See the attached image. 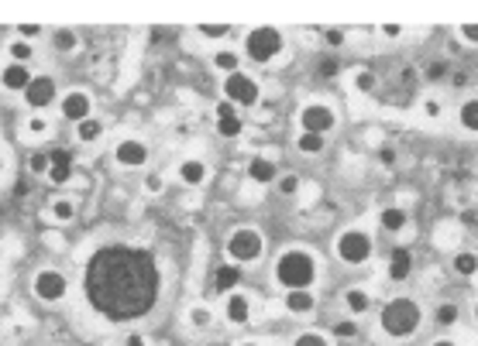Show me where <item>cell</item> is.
<instances>
[{
	"instance_id": "1",
	"label": "cell",
	"mask_w": 478,
	"mask_h": 346,
	"mask_svg": "<svg viewBox=\"0 0 478 346\" xmlns=\"http://www.w3.org/2000/svg\"><path fill=\"white\" fill-rule=\"evenodd\" d=\"M162 291V271L152 250L131 244H107L90 254L83 271V295L90 308L110 323L145 319Z\"/></svg>"
},
{
	"instance_id": "2",
	"label": "cell",
	"mask_w": 478,
	"mask_h": 346,
	"mask_svg": "<svg viewBox=\"0 0 478 346\" xmlns=\"http://www.w3.org/2000/svg\"><path fill=\"white\" fill-rule=\"evenodd\" d=\"M420 323H423V308H420V302L410 298V295L389 298L385 308H382V315H379V326L389 340H410L420 329Z\"/></svg>"
},
{
	"instance_id": "3",
	"label": "cell",
	"mask_w": 478,
	"mask_h": 346,
	"mask_svg": "<svg viewBox=\"0 0 478 346\" xmlns=\"http://www.w3.org/2000/svg\"><path fill=\"white\" fill-rule=\"evenodd\" d=\"M276 281H279L286 291L310 288V285L317 281V257L303 247L282 250L279 261H276Z\"/></svg>"
},
{
	"instance_id": "4",
	"label": "cell",
	"mask_w": 478,
	"mask_h": 346,
	"mask_svg": "<svg viewBox=\"0 0 478 346\" xmlns=\"http://www.w3.org/2000/svg\"><path fill=\"white\" fill-rule=\"evenodd\" d=\"M338 257L344 264H351V268H361V264H368L372 261V254H375V240H372V233L368 230H358V227H351V230H344L338 237Z\"/></svg>"
},
{
	"instance_id": "5",
	"label": "cell",
	"mask_w": 478,
	"mask_h": 346,
	"mask_svg": "<svg viewBox=\"0 0 478 346\" xmlns=\"http://www.w3.org/2000/svg\"><path fill=\"white\" fill-rule=\"evenodd\" d=\"M261 250H265V240L255 227H238V230L227 237V257L231 264H251L259 261Z\"/></svg>"
},
{
	"instance_id": "6",
	"label": "cell",
	"mask_w": 478,
	"mask_h": 346,
	"mask_svg": "<svg viewBox=\"0 0 478 346\" xmlns=\"http://www.w3.org/2000/svg\"><path fill=\"white\" fill-rule=\"evenodd\" d=\"M282 31L279 28H251L244 38V55L251 62H272L282 52Z\"/></svg>"
},
{
	"instance_id": "7",
	"label": "cell",
	"mask_w": 478,
	"mask_h": 346,
	"mask_svg": "<svg viewBox=\"0 0 478 346\" xmlns=\"http://www.w3.org/2000/svg\"><path fill=\"white\" fill-rule=\"evenodd\" d=\"M334 124H338V114H334L331 103H306V107L299 110V127H303V134L327 137L334 131Z\"/></svg>"
},
{
	"instance_id": "8",
	"label": "cell",
	"mask_w": 478,
	"mask_h": 346,
	"mask_svg": "<svg viewBox=\"0 0 478 346\" xmlns=\"http://www.w3.org/2000/svg\"><path fill=\"white\" fill-rule=\"evenodd\" d=\"M224 99H231L234 107H255L259 103V79L248 72H231L224 79Z\"/></svg>"
},
{
	"instance_id": "9",
	"label": "cell",
	"mask_w": 478,
	"mask_h": 346,
	"mask_svg": "<svg viewBox=\"0 0 478 346\" xmlns=\"http://www.w3.org/2000/svg\"><path fill=\"white\" fill-rule=\"evenodd\" d=\"M31 291H35L38 302H62L69 295V281L59 268H41L31 281Z\"/></svg>"
},
{
	"instance_id": "10",
	"label": "cell",
	"mask_w": 478,
	"mask_h": 346,
	"mask_svg": "<svg viewBox=\"0 0 478 346\" xmlns=\"http://www.w3.org/2000/svg\"><path fill=\"white\" fill-rule=\"evenodd\" d=\"M56 97H59V82H56V76H48V72H45V76H35L28 82V90H24V103H28L31 110L52 107Z\"/></svg>"
},
{
	"instance_id": "11",
	"label": "cell",
	"mask_w": 478,
	"mask_h": 346,
	"mask_svg": "<svg viewBox=\"0 0 478 346\" xmlns=\"http://www.w3.org/2000/svg\"><path fill=\"white\" fill-rule=\"evenodd\" d=\"M114 161H118L120 168H141L148 161V144L138 141V137H124V141H118V148H114Z\"/></svg>"
},
{
	"instance_id": "12",
	"label": "cell",
	"mask_w": 478,
	"mask_h": 346,
	"mask_svg": "<svg viewBox=\"0 0 478 346\" xmlns=\"http://www.w3.org/2000/svg\"><path fill=\"white\" fill-rule=\"evenodd\" d=\"M90 110H93V99L90 93H83V90H73V93H66L59 99V114L69 120V124H83V120H90Z\"/></svg>"
},
{
	"instance_id": "13",
	"label": "cell",
	"mask_w": 478,
	"mask_h": 346,
	"mask_svg": "<svg viewBox=\"0 0 478 346\" xmlns=\"http://www.w3.org/2000/svg\"><path fill=\"white\" fill-rule=\"evenodd\" d=\"M224 315H227L231 326H248V319H251V298L244 291H231L227 302H224Z\"/></svg>"
},
{
	"instance_id": "14",
	"label": "cell",
	"mask_w": 478,
	"mask_h": 346,
	"mask_svg": "<svg viewBox=\"0 0 478 346\" xmlns=\"http://www.w3.org/2000/svg\"><path fill=\"white\" fill-rule=\"evenodd\" d=\"M31 79H35V76H31V69H28V65H14V62H11V65H4V69H0V86H4L7 93H24Z\"/></svg>"
},
{
	"instance_id": "15",
	"label": "cell",
	"mask_w": 478,
	"mask_h": 346,
	"mask_svg": "<svg viewBox=\"0 0 478 346\" xmlns=\"http://www.w3.org/2000/svg\"><path fill=\"white\" fill-rule=\"evenodd\" d=\"M282 306H286V312H293V315H310V312L317 308V295L310 288L286 291V295H282Z\"/></svg>"
},
{
	"instance_id": "16",
	"label": "cell",
	"mask_w": 478,
	"mask_h": 346,
	"mask_svg": "<svg viewBox=\"0 0 478 346\" xmlns=\"http://www.w3.org/2000/svg\"><path fill=\"white\" fill-rule=\"evenodd\" d=\"M241 264H220L217 271H214V291L217 295H231V291L241 288Z\"/></svg>"
},
{
	"instance_id": "17",
	"label": "cell",
	"mask_w": 478,
	"mask_h": 346,
	"mask_svg": "<svg viewBox=\"0 0 478 346\" xmlns=\"http://www.w3.org/2000/svg\"><path fill=\"white\" fill-rule=\"evenodd\" d=\"M410 274H413V250L393 247V254H389V278L393 281H406Z\"/></svg>"
},
{
	"instance_id": "18",
	"label": "cell",
	"mask_w": 478,
	"mask_h": 346,
	"mask_svg": "<svg viewBox=\"0 0 478 346\" xmlns=\"http://www.w3.org/2000/svg\"><path fill=\"white\" fill-rule=\"evenodd\" d=\"M276 175H279L276 161H272V158H265V154H255V158L248 161V178H251V182H259V185H272V182H276Z\"/></svg>"
},
{
	"instance_id": "19",
	"label": "cell",
	"mask_w": 478,
	"mask_h": 346,
	"mask_svg": "<svg viewBox=\"0 0 478 346\" xmlns=\"http://www.w3.org/2000/svg\"><path fill=\"white\" fill-rule=\"evenodd\" d=\"M406 223H410V212L402 210V206H385V210H379V227L385 233H402Z\"/></svg>"
},
{
	"instance_id": "20",
	"label": "cell",
	"mask_w": 478,
	"mask_h": 346,
	"mask_svg": "<svg viewBox=\"0 0 478 346\" xmlns=\"http://www.w3.org/2000/svg\"><path fill=\"white\" fill-rule=\"evenodd\" d=\"M341 302H344V308L351 312V319H358V315H365L368 308H372V295L365 288H348L344 295H341Z\"/></svg>"
},
{
	"instance_id": "21",
	"label": "cell",
	"mask_w": 478,
	"mask_h": 346,
	"mask_svg": "<svg viewBox=\"0 0 478 346\" xmlns=\"http://www.w3.org/2000/svg\"><path fill=\"white\" fill-rule=\"evenodd\" d=\"M180 178L186 185H203L207 182V165L199 158H182L180 161Z\"/></svg>"
},
{
	"instance_id": "22",
	"label": "cell",
	"mask_w": 478,
	"mask_h": 346,
	"mask_svg": "<svg viewBox=\"0 0 478 346\" xmlns=\"http://www.w3.org/2000/svg\"><path fill=\"white\" fill-rule=\"evenodd\" d=\"M451 268L458 271L461 278H475L478 274V254H472V250H458V254L451 257Z\"/></svg>"
},
{
	"instance_id": "23",
	"label": "cell",
	"mask_w": 478,
	"mask_h": 346,
	"mask_svg": "<svg viewBox=\"0 0 478 346\" xmlns=\"http://www.w3.org/2000/svg\"><path fill=\"white\" fill-rule=\"evenodd\" d=\"M214 69H220L224 76L241 72V55L234 52V48H220V52H214Z\"/></svg>"
},
{
	"instance_id": "24",
	"label": "cell",
	"mask_w": 478,
	"mask_h": 346,
	"mask_svg": "<svg viewBox=\"0 0 478 346\" xmlns=\"http://www.w3.org/2000/svg\"><path fill=\"white\" fill-rule=\"evenodd\" d=\"M52 45H56V52H76V48H80L76 28H56V31H52Z\"/></svg>"
},
{
	"instance_id": "25",
	"label": "cell",
	"mask_w": 478,
	"mask_h": 346,
	"mask_svg": "<svg viewBox=\"0 0 478 346\" xmlns=\"http://www.w3.org/2000/svg\"><path fill=\"white\" fill-rule=\"evenodd\" d=\"M7 55H11V62H14V65H28V62L35 58V45L18 38V41H11V45H7Z\"/></svg>"
},
{
	"instance_id": "26",
	"label": "cell",
	"mask_w": 478,
	"mask_h": 346,
	"mask_svg": "<svg viewBox=\"0 0 478 346\" xmlns=\"http://www.w3.org/2000/svg\"><path fill=\"white\" fill-rule=\"evenodd\" d=\"M76 137H80L83 144H93V141H100V137H103V124H100L97 117H90V120L76 124Z\"/></svg>"
},
{
	"instance_id": "27",
	"label": "cell",
	"mask_w": 478,
	"mask_h": 346,
	"mask_svg": "<svg viewBox=\"0 0 478 346\" xmlns=\"http://www.w3.org/2000/svg\"><path fill=\"white\" fill-rule=\"evenodd\" d=\"M458 120H461V127H464V131L478 134V99H468V103H461Z\"/></svg>"
},
{
	"instance_id": "28",
	"label": "cell",
	"mask_w": 478,
	"mask_h": 346,
	"mask_svg": "<svg viewBox=\"0 0 478 346\" xmlns=\"http://www.w3.org/2000/svg\"><path fill=\"white\" fill-rule=\"evenodd\" d=\"M296 148L303 154H323V148H327V137H320V134H299L296 137Z\"/></svg>"
},
{
	"instance_id": "29",
	"label": "cell",
	"mask_w": 478,
	"mask_h": 346,
	"mask_svg": "<svg viewBox=\"0 0 478 346\" xmlns=\"http://www.w3.org/2000/svg\"><path fill=\"white\" fill-rule=\"evenodd\" d=\"M434 319H437L440 326H454V323L461 319V308L454 306V302H440L437 312H434Z\"/></svg>"
},
{
	"instance_id": "30",
	"label": "cell",
	"mask_w": 478,
	"mask_h": 346,
	"mask_svg": "<svg viewBox=\"0 0 478 346\" xmlns=\"http://www.w3.org/2000/svg\"><path fill=\"white\" fill-rule=\"evenodd\" d=\"M189 323H193V329H210L214 326V312L207 306H193L189 308Z\"/></svg>"
},
{
	"instance_id": "31",
	"label": "cell",
	"mask_w": 478,
	"mask_h": 346,
	"mask_svg": "<svg viewBox=\"0 0 478 346\" xmlns=\"http://www.w3.org/2000/svg\"><path fill=\"white\" fill-rule=\"evenodd\" d=\"M331 336H334V340H355V336H358V323H355V319H341V323L331 326Z\"/></svg>"
},
{
	"instance_id": "32",
	"label": "cell",
	"mask_w": 478,
	"mask_h": 346,
	"mask_svg": "<svg viewBox=\"0 0 478 346\" xmlns=\"http://www.w3.org/2000/svg\"><path fill=\"white\" fill-rule=\"evenodd\" d=\"M241 131H244V120L238 117H227V120H217V134L220 137H238Z\"/></svg>"
},
{
	"instance_id": "33",
	"label": "cell",
	"mask_w": 478,
	"mask_h": 346,
	"mask_svg": "<svg viewBox=\"0 0 478 346\" xmlns=\"http://www.w3.org/2000/svg\"><path fill=\"white\" fill-rule=\"evenodd\" d=\"M76 216V206L69 202V199H56L52 202V220H59V223H69Z\"/></svg>"
},
{
	"instance_id": "34",
	"label": "cell",
	"mask_w": 478,
	"mask_h": 346,
	"mask_svg": "<svg viewBox=\"0 0 478 346\" xmlns=\"http://www.w3.org/2000/svg\"><path fill=\"white\" fill-rule=\"evenodd\" d=\"M73 178V165H48V182L52 185H66Z\"/></svg>"
},
{
	"instance_id": "35",
	"label": "cell",
	"mask_w": 478,
	"mask_h": 346,
	"mask_svg": "<svg viewBox=\"0 0 478 346\" xmlns=\"http://www.w3.org/2000/svg\"><path fill=\"white\" fill-rule=\"evenodd\" d=\"M355 90H358V93H372V90H375V72L358 69V72H355Z\"/></svg>"
},
{
	"instance_id": "36",
	"label": "cell",
	"mask_w": 478,
	"mask_h": 346,
	"mask_svg": "<svg viewBox=\"0 0 478 346\" xmlns=\"http://www.w3.org/2000/svg\"><path fill=\"white\" fill-rule=\"evenodd\" d=\"M24 131H28V134H35V137L48 134V120H45L41 114H31V117H28V124H24Z\"/></svg>"
},
{
	"instance_id": "37",
	"label": "cell",
	"mask_w": 478,
	"mask_h": 346,
	"mask_svg": "<svg viewBox=\"0 0 478 346\" xmlns=\"http://www.w3.org/2000/svg\"><path fill=\"white\" fill-rule=\"evenodd\" d=\"M197 31L199 35H203V38H227V31H231V28H227V24H197Z\"/></svg>"
},
{
	"instance_id": "38",
	"label": "cell",
	"mask_w": 478,
	"mask_h": 346,
	"mask_svg": "<svg viewBox=\"0 0 478 346\" xmlns=\"http://www.w3.org/2000/svg\"><path fill=\"white\" fill-rule=\"evenodd\" d=\"M293 346H331V340L320 336V333H299L296 340H293Z\"/></svg>"
},
{
	"instance_id": "39",
	"label": "cell",
	"mask_w": 478,
	"mask_h": 346,
	"mask_svg": "<svg viewBox=\"0 0 478 346\" xmlns=\"http://www.w3.org/2000/svg\"><path fill=\"white\" fill-rule=\"evenodd\" d=\"M28 168H31L35 175H48V151H35V154H31Z\"/></svg>"
},
{
	"instance_id": "40",
	"label": "cell",
	"mask_w": 478,
	"mask_h": 346,
	"mask_svg": "<svg viewBox=\"0 0 478 346\" xmlns=\"http://www.w3.org/2000/svg\"><path fill=\"white\" fill-rule=\"evenodd\" d=\"M162 189H165V178H162L159 172H148V175H145V193L155 195V193H162Z\"/></svg>"
},
{
	"instance_id": "41",
	"label": "cell",
	"mask_w": 478,
	"mask_h": 346,
	"mask_svg": "<svg viewBox=\"0 0 478 346\" xmlns=\"http://www.w3.org/2000/svg\"><path fill=\"white\" fill-rule=\"evenodd\" d=\"M48 165H73V151H69V148H56V151H48Z\"/></svg>"
},
{
	"instance_id": "42",
	"label": "cell",
	"mask_w": 478,
	"mask_h": 346,
	"mask_svg": "<svg viewBox=\"0 0 478 346\" xmlns=\"http://www.w3.org/2000/svg\"><path fill=\"white\" fill-rule=\"evenodd\" d=\"M299 189V175H282L279 178V193L282 195H296Z\"/></svg>"
},
{
	"instance_id": "43",
	"label": "cell",
	"mask_w": 478,
	"mask_h": 346,
	"mask_svg": "<svg viewBox=\"0 0 478 346\" xmlns=\"http://www.w3.org/2000/svg\"><path fill=\"white\" fill-rule=\"evenodd\" d=\"M214 114H217V120H227V117H238V107L231 99H220L217 107H214Z\"/></svg>"
},
{
	"instance_id": "44",
	"label": "cell",
	"mask_w": 478,
	"mask_h": 346,
	"mask_svg": "<svg viewBox=\"0 0 478 346\" xmlns=\"http://www.w3.org/2000/svg\"><path fill=\"white\" fill-rule=\"evenodd\" d=\"M41 35V24H18V38L21 41H35Z\"/></svg>"
},
{
	"instance_id": "45",
	"label": "cell",
	"mask_w": 478,
	"mask_h": 346,
	"mask_svg": "<svg viewBox=\"0 0 478 346\" xmlns=\"http://www.w3.org/2000/svg\"><path fill=\"white\" fill-rule=\"evenodd\" d=\"M323 41H327L331 48H341V45H344V31H341V28H327V31H323Z\"/></svg>"
},
{
	"instance_id": "46",
	"label": "cell",
	"mask_w": 478,
	"mask_h": 346,
	"mask_svg": "<svg viewBox=\"0 0 478 346\" xmlns=\"http://www.w3.org/2000/svg\"><path fill=\"white\" fill-rule=\"evenodd\" d=\"M458 35L468 41V45H478V24H461Z\"/></svg>"
},
{
	"instance_id": "47",
	"label": "cell",
	"mask_w": 478,
	"mask_h": 346,
	"mask_svg": "<svg viewBox=\"0 0 478 346\" xmlns=\"http://www.w3.org/2000/svg\"><path fill=\"white\" fill-rule=\"evenodd\" d=\"M317 72L320 76H334V72H338V62H334V58H320Z\"/></svg>"
},
{
	"instance_id": "48",
	"label": "cell",
	"mask_w": 478,
	"mask_h": 346,
	"mask_svg": "<svg viewBox=\"0 0 478 346\" xmlns=\"http://www.w3.org/2000/svg\"><path fill=\"white\" fill-rule=\"evenodd\" d=\"M423 114H427V117H434V120H437V117L444 114V107H440V99H427V103H423Z\"/></svg>"
},
{
	"instance_id": "49",
	"label": "cell",
	"mask_w": 478,
	"mask_h": 346,
	"mask_svg": "<svg viewBox=\"0 0 478 346\" xmlns=\"http://www.w3.org/2000/svg\"><path fill=\"white\" fill-rule=\"evenodd\" d=\"M382 35L385 38H399L402 35V24H382Z\"/></svg>"
},
{
	"instance_id": "50",
	"label": "cell",
	"mask_w": 478,
	"mask_h": 346,
	"mask_svg": "<svg viewBox=\"0 0 478 346\" xmlns=\"http://www.w3.org/2000/svg\"><path fill=\"white\" fill-rule=\"evenodd\" d=\"M124 346H148V343H145L141 333H128V336H124Z\"/></svg>"
},
{
	"instance_id": "51",
	"label": "cell",
	"mask_w": 478,
	"mask_h": 346,
	"mask_svg": "<svg viewBox=\"0 0 478 346\" xmlns=\"http://www.w3.org/2000/svg\"><path fill=\"white\" fill-rule=\"evenodd\" d=\"M379 161L385 165V168H389V165L396 161V151H393V148H382V151H379Z\"/></svg>"
},
{
	"instance_id": "52",
	"label": "cell",
	"mask_w": 478,
	"mask_h": 346,
	"mask_svg": "<svg viewBox=\"0 0 478 346\" xmlns=\"http://www.w3.org/2000/svg\"><path fill=\"white\" fill-rule=\"evenodd\" d=\"M444 72H447V69H444L440 62H437V65H430V69H427V76H430V79H440V76H444Z\"/></svg>"
},
{
	"instance_id": "53",
	"label": "cell",
	"mask_w": 478,
	"mask_h": 346,
	"mask_svg": "<svg viewBox=\"0 0 478 346\" xmlns=\"http://www.w3.org/2000/svg\"><path fill=\"white\" fill-rule=\"evenodd\" d=\"M430 346H458V343H454V340H434Z\"/></svg>"
},
{
	"instance_id": "54",
	"label": "cell",
	"mask_w": 478,
	"mask_h": 346,
	"mask_svg": "<svg viewBox=\"0 0 478 346\" xmlns=\"http://www.w3.org/2000/svg\"><path fill=\"white\" fill-rule=\"evenodd\" d=\"M238 346H261V343H238Z\"/></svg>"
},
{
	"instance_id": "55",
	"label": "cell",
	"mask_w": 478,
	"mask_h": 346,
	"mask_svg": "<svg viewBox=\"0 0 478 346\" xmlns=\"http://www.w3.org/2000/svg\"><path fill=\"white\" fill-rule=\"evenodd\" d=\"M0 172H4V154H0Z\"/></svg>"
},
{
	"instance_id": "56",
	"label": "cell",
	"mask_w": 478,
	"mask_h": 346,
	"mask_svg": "<svg viewBox=\"0 0 478 346\" xmlns=\"http://www.w3.org/2000/svg\"><path fill=\"white\" fill-rule=\"evenodd\" d=\"M475 323H478V302H475Z\"/></svg>"
}]
</instances>
